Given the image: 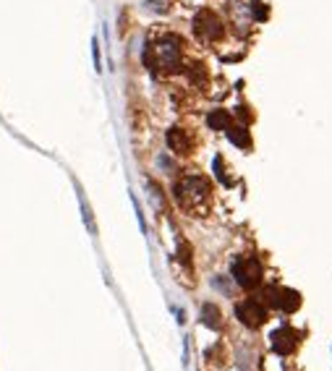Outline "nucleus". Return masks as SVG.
I'll list each match as a JSON object with an SVG mask.
<instances>
[{"label": "nucleus", "instance_id": "1", "mask_svg": "<svg viewBox=\"0 0 332 371\" xmlns=\"http://www.w3.org/2000/svg\"><path fill=\"white\" fill-rule=\"evenodd\" d=\"M212 199V186L202 175H183L175 183V201L189 215H202Z\"/></svg>", "mask_w": 332, "mask_h": 371}, {"label": "nucleus", "instance_id": "2", "mask_svg": "<svg viewBox=\"0 0 332 371\" xmlns=\"http://www.w3.org/2000/svg\"><path fill=\"white\" fill-rule=\"evenodd\" d=\"M233 277L246 290L259 288V283H262V264H259V259H254V256H241V259H236V264H233Z\"/></svg>", "mask_w": 332, "mask_h": 371}, {"label": "nucleus", "instance_id": "7", "mask_svg": "<svg viewBox=\"0 0 332 371\" xmlns=\"http://www.w3.org/2000/svg\"><path fill=\"white\" fill-rule=\"evenodd\" d=\"M168 144H171V149L175 154H189L193 149L191 136L183 131V129H173V131L168 133Z\"/></svg>", "mask_w": 332, "mask_h": 371}, {"label": "nucleus", "instance_id": "3", "mask_svg": "<svg viewBox=\"0 0 332 371\" xmlns=\"http://www.w3.org/2000/svg\"><path fill=\"white\" fill-rule=\"evenodd\" d=\"M236 314H238V319L251 329L262 327V324L267 322V308L259 304V301H254V298H248V301H244V304H238Z\"/></svg>", "mask_w": 332, "mask_h": 371}, {"label": "nucleus", "instance_id": "4", "mask_svg": "<svg viewBox=\"0 0 332 371\" xmlns=\"http://www.w3.org/2000/svg\"><path fill=\"white\" fill-rule=\"evenodd\" d=\"M223 32V26H220V19L214 16V13L204 11L196 16V34H199V40H207V42H212L217 40Z\"/></svg>", "mask_w": 332, "mask_h": 371}, {"label": "nucleus", "instance_id": "8", "mask_svg": "<svg viewBox=\"0 0 332 371\" xmlns=\"http://www.w3.org/2000/svg\"><path fill=\"white\" fill-rule=\"evenodd\" d=\"M202 322L207 324V327L220 329V324H223V319H220V308H217L214 304H204L202 306Z\"/></svg>", "mask_w": 332, "mask_h": 371}, {"label": "nucleus", "instance_id": "5", "mask_svg": "<svg viewBox=\"0 0 332 371\" xmlns=\"http://www.w3.org/2000/svg\"><path fill=\"white\" fill-rule=\"evenodd\" d=\"M299 332L296 329H290V327H283L278 329L275 335H272V348L278 350L280 356H290L293 350L299 348Z\"/></svg>", "mask_w": 332, "mask_h": 371}, {"label": "nucleus", "instance_id": "6", "mask_svg": "<svg viewBox=\"0 0 332 371\" xmlns=\"http://www.w3.org/2000/svg\"><path fill=\"white\" fill-rule=\"evenodd\" d=\"M267 304L269 306H278V308H283V311L293 314V311H299L301 295L296 293V290H269V293H267Z\"/></svg>", "mask_w": 332, "mask_h": 371}]
</instances>
